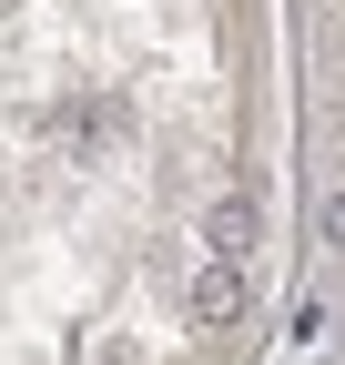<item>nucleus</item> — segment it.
Segmentation results:
<instances>
[{
  "label": "nucleus",
  "instance_id": "3",
  "mask_svg": "<svg viewBox=\"0 0 345 365\" xmlns=\"http://www.w3.org/2000/svg\"><path fill=\"white\" fill-rule=\"evenodd\" d=\"M325 234H335V244H345V193H335V203H325Z\"/></svg>",
  "mask_w": 345,
  "mask_h": 365
},
{
  "label": "nucleus",
  "instance_id": "2",
  "mask_svg": "<svg viewBox=\"0 0 345 365\" xmlns=\"http://www.w3.org/2000/svg\"><path fill=\"white\" fill-rule=\"evenodd\" d=\"M244 234H254V213H244V203L213 213V254H244Z\"/></svg>",
  "mask_w": 345,
  "mask_h": 365
},
{
  "label": "nucleus",
  "instance_id": "1",
  "mask_svg": "<svg viewBox=\"0 0 345 365\" xmlns=\"http://www.w3.org/2000/svg\"><path fill=\"white\" fill-rule=\"evenodd\" d=\"M234 304H244V284H234V254H224V264H203V274H193V314H203V325H224Z\"/></svg>",
  "mask_w": 345,
  "mask_h": 365
}]
</instances>
